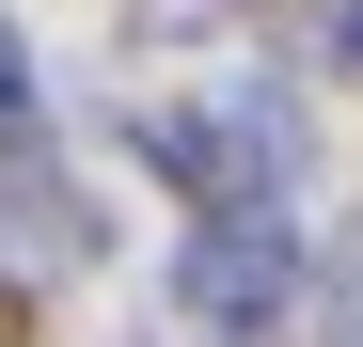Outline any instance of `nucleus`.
I'll return each mask as SVG.
<instances>
[{"label": "nucleus", "mask_w": 363, "mask_h": 347, "mask_svg": "<svg viewBox=\"0 0 363 347\" xmlns=\"http://www.w3.org/2000/svg\"><path fill=\"white\" fill-rule=\"evenodd\" d=\"M174 316L190 331H284L300 316V237H284V205H237V221H206L190 253H174Z\"/></svg>", "instance_id": "nucleus-1"}, {"label": "nucleus", "mask_w": 363, "mask_h": 347, "mask_svg": "<svg viewBox=\"0 0 363 347\" xmlns=\"http://www.w3.org/2000/svg\"><path fill=\"white\" fill-rule=\"evenodd\" d=\"M206 127H221V190H237V205H284L300 174H316V127H300V95H284V79H221Z\"/></svg>", "instance_id": "nucleus-2"}, {"label": "nucleus", "mask_w": 363, "mask_h": 347, "mask_svg": "<svg viewBox=\"0 0 363 347\" xmlns=\"http://www.w3.org/2000/svg\"><path fill=\"white\" fill-rule=\"evenodd\" d=\"M0 253H16V268H95V253H111V221H95L79 190H48V174H32V190L0 205Z\"/></svg>", "instance_id": "nucleus-3"}, {"label": "nucleus", "mask_w": 363, "mask_h": 347, "mask_svg": "<svg viewBox=\"0 0 363 347\" xmlns=\"http://www.w3.org/2000/svg\"><path fill=\"white\" fill-rule=\"evenodd\" d=\"M316 347H363V221L332 237V284H316Z\"/></svg>", "instance_id": "nucleus-4"}, {"label": "nucleus", "mask_w": 363, "mask_h": 347, "mask_svg": "<svg viewBox=\"0 0 363 347\" xmlns=\"http://www.w3.org/2000/svg\"><path fill=\"white\" fill-rule=\"evenodd\" d=\"M16 127H32V47L0 32V142H16Z\"/></svg>", "instance_id": "nucleus-5"}, {"label": "nucleus", "mask_w": 363, "mask_h": 347, "mask_svg": "<svg viewBox=\"0 0 363 347\" xmlns=\"http://www.w3.org/2000/svg\"><path fill=\"white\" fill-rule=\"evenodd\" d=\"M127 32H221V0H127Z\"/></svg>", "instance_id": "nucleus-6"}, {"label": "nucleus", "mask_w": 363, "mask_h": 347, "mask_svg": "<svg viewBox=\"0 0 363 347\" xmlns=\"http://www.w3.org/2000/svg\"><path fill=\"white\" fill-rule=\"evenodd\" d=\"M332 64H347V79H363V0H347V16H332Z\"/></svg>", "instance_id": "nucleus-7"}]
</instances>
